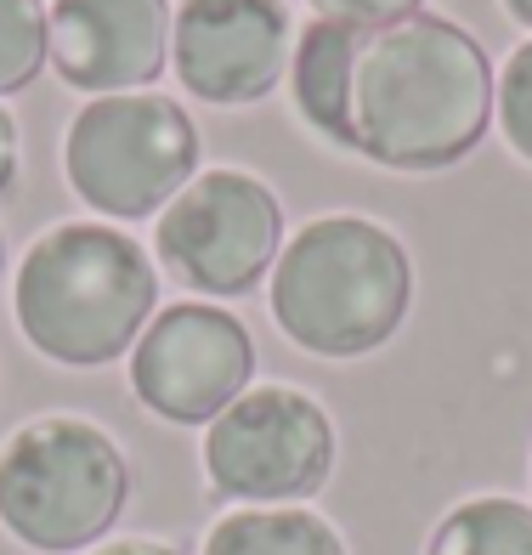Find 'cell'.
Masks as SVG:
<instances>
[{"label": "cell", "mask_w": 532, "mask_h": 555, "mask_svg": "<svg viewBox=\"0 0 532 555\" xmlns=\"http://www.w3.org/2000/svg\"><path fill=\"white\" fill-rule=\"evenodd\" d=\"M63 176L91 210L114 221H142L165 210L198 176V131L159 91L91 96L68 119Z\"/></svg>", "instance_id": "5b68a950"}, {"label": "cell", "mask_w": 532, "mask_h": 555, "mask_svg": "<svg viewBox=\"0 0 532 555\" xmlns=\"http://www.w3.org/2000/svg\"><path fill=\"white\" fill-rule=\"evenodd\" d=\"M0 272H7V233H0Z\"/></svg>", "instance_id": "ffe728a7"}, {"label": "cell", "mask_w": 532, "mask_h": 555, "mask_svg": "<svg viewBox=\"0 0 532 555\" xmlns=\"http://www.w3.org/2000/svg\"><path fill=\"white\" fill-rule=\"evenodd\" d=\"M131 499L119 442L80 414H40L0 442V527L40 555H74L114 533Z\"/></svg>", "instance_id": "277c9868"}, {"label": "cell", "mask_w": 532, "mask_h": 555, "mask_svg": "<svg viewBox=\"0 0 532 555\" xmlns=\"http://www.w3.org/2000/svg\"><path fill=\"white\" fill-rule=\"evenodd\" d=\"M363 52V29L351 23H307L289 52V96L295 114L312 125L317 137H328L335 147H351L358 154V137H351V68H358Z\"/></svg>", "instance_id": "8fae6325"}, {"label": "cell", "mask_w": 532, "mask_h": 555, "mask_svg": "<svg viewBox=\"0 0 532 555\" xmlns=\"http://www.w3.org/2000/svg\"><path fill=\"white\" fill-rule=\"evenodd\" d=\"M272 318L312 358H368L414 307V261L368 216H317L272 261Z\"/></svg>", "instance_id": "3957f363"}, {"label": "cell", "mask_w": 532, "mask_h": 555, "mask_svg": "<svg viewBox=\"0 0 532 555\" xmlns=\"http://www.w3.org/2000/svg\"><path fill=\"white\" fill-rule=\"evenodd\" d=\"M425 555H532V504L476 493L430 527Z\"/></svg>", "instance_id": "4fadbf2b"}, {"label": "cell", "mask_w": 532, "mask_h": 555, "mask_svg": "<svg viewBox=\"0 0 532 555\" xmlns=\"http://www.w3.org/2000/svg\"><path fill=\"white\" fill-rule=\"evenodd\" d=\"M91 555H182V550H170V544H159V539H114V544L91 550Z\"/></svg>", "instance_id": "ac0fdd59"}, {"label": "cell", "mask_w": 532, "mask_h": 555, "mask_svg": "<svg viewBox=\"0 0 532 555\" xmlns=\"http://www.w3.org/2000/svg\"><path fill=\"white\" fill-rule=\"evenodd\" d=\"M198 555H346V544L307 504H249L226 511Z\"/></svg>", "instance_id": "7c38bea8"}, {"label": "cell", "mask_w": 532, "mask_h": 555, "mask_svg": "<svg viewBox=\"0 0 532 555\" xmlns=\"http://www.w3.org/2000/svg\"><path fill=\"white\" fill-rule=\"evenodd\" d=\"M249 380H256V340L210 300H176L154 312L131 346V391L165 425L221 420L249 391Z\"/></svg>", "instance_id": "ba28073f"}, {"label": "cell", "mask_w": 532, "mask_h": 555, "mask_svg": "<svg viewBox=\"0 0 532 555\" xmlns=\"http://www.w3.org/2000/svg\"><path fill=\"white\" fill-rule=\"evenodd\" d=\"M504 12H510L516 23H527V29H532V0H504Z\"/></svg>", "instance_id": "d6986e66"}, {"label": "cell", "mask_w": 532, "mask_h": 555, "mask_svg": "<svg viewBox=\"0 0 532 555\" xmlns=\"http://www.w3.org/2000/svg\"><path fill=\"white\" fill-rule=\"evenodd\" d=\"M165 272L193 295L256 289L284 249V205L249 170H198L154 221Z\"/></svg>", "instance_id": "8992f818"}, {"label": "cell", "mask_w": 532, "mask_h": 555, "mask_svg": "<svg viewBox=\"0 0 532 555\" xmlns=\"http://www.w3.org/2000/svg\"><path fill=\"white\" fill-rule=\"evenodd\" d=\"M159 307L147 249L108 221H57L23 249L12 312L40 358L63 369H103L125 358Z\"/></svg>", "instance_id": "7a4b0ae2"}, {"label": "cell", "mask_w": 532, "mask_h": 555, "mask_svg": "<svg viewBox=\"0 0 532 555\" xmlns=\"http://www.w3.org/2000/svg\"><path fill=\"white\" fill-rule=\"evenodd\" d=\"M52 52V12L40 0H0V96L23 91Z\"/></svg>", "instance_id": "5bb4252c"}, {"label": "cell", "mask_w": 532, "mask_h": 555, "mask_svg": "<svg viewBox=\"0 0 532 555\" xmlns=\"http://www.w3.org/2000/svg\"><path fill=\"white\" fill-rule=\"evenodd\" d=\"M419 7H425V0H312V12H317V17H328V23H351V29H363V35L391 29V23L414 17Z\"/></svg>", "instance_id": "2e32d148"}, {"label": "cell", "mask_w": 532, "mask_h": 555, "mask_svg": "<svg viewBox=\"0 0 532 555\" xmlns=\"http://www.w3.org/2000/svg\"><path fill=\"white\" fill-rule=\"evenodd\" d=\"M289 7L284 0H176L170 57L187 96L244 108L289 74Z\"/></svg>", "instance_id": "9c48e42d"}, {"label": "cell", "mask_w": 532, "mask_h": 555, "mask_svg": "<svg viewBox=\"0 0 532 555\" xmlns=\"http://www.w3.org/2000/svg\"><path fill=\"white\" fill-rule=\"evenodd\" d=\"M335 470V420L312 391L249 386L205 425V476L216 499L300 504Z\"/></svg>", "instance_id": "52a82bcc"}, {"label": "cell", "mask_w": 532, "mask_h": 555, "mask_svg": "<svg viewBox=\"0 0 532 555\" xmlns=\"http://www.w3.org/2000/svg\"><path fill=\"white\" fill-rule=\"evenodd\" d=\"M493 68L459 23L414 12L363 35L351 68V137L386 170H447L488 137Z\"/></svg>", "instance_id": "6da1fadb"}, {"label": "cell", "mask_w": 532, "mask_h": 555, "mask_svg": "<svg viewBox=\"0 0 532 555\" xmlns=\"http://www.w3.org/2000/svg\"><path fill=\"white\" fill-rule=\"evenodd\" d=\"M17 159H23V142H17V119L0 108V193L17 182Z\"/></svg>", "instance_id": "e0dca14e"}, {"label": "cell", "mask_w": 532, "mask_h": 555, "mask_svg": "<svg viewBox=\"0 0 532 555\" xmlns=\"http://www.w3.org/2000/svg\"><path fill=\"white\" fill-rule=\"evenodd\" d=\"M46 57L86 96L147 91L170 63V0H57Z\"/></svg>", "instance_id": "30bf717a"}, {"label": "cell", "mask_w": 532, "mask_h": 555, "mask_svg": "<svg viewBox=\"0 0 532 555\" xmlns=\"http://www.w3.org/2000/svg\"><path fill=\"white\" fill-rule=\"evenodd\" d=\"M493 119L504 142L532 165V40H521L498 68V86H493Z\"/></svg>", "instance_id": "9a60e30c"}]
</instances>
